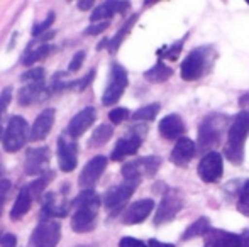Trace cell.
I'll return each instance as SVG.
<instances>
[{
    "mask_svg": "<svg viewBox=\"0 0 249 247\" xmlns=\"http://www.w3.org/2000/svg\"><path fill=\"white\" fill-rule=\"evenodd\" d=\"M71 231L76 234H87L95 229L100 208V197L93 190H82L71 201Z\"/></svg>",
    "mask_w": 249,
    "mask_h": 247,
    "instance_id": "cell-1",
    "label": "cell"
},
{
    "mask_svg": "<svg viewBox=\"0 0 249 247\" xmlns=\"http://www.w3.org/2000/svg\"><path fill=\"white\" fill-rule=\"evenodd\" d=\"M249 135V112L243 110L234 117L232 124L229 127V137L227 146L224 149V156L232 165L239 166L244 161V141Z\"/></svg>",
    "mask_w": 249,
    "mask_h": 247,
    "instance_id": "cell-2",
    "label": "cell"
},
{
    "mask_svg": "<svg viewBox=\"0 0 249 247\" xmlns=\"http://www.w3.org/2000/svg\"><path fill=\"white\" fill-rule=\"evenodd\" d=\"M231 117L226 114H209L205 119L202 120L198 127V148L202 152L209 151V149L215 148L220 144L224 134H226L227 127H231Z\"/></svg>",
    "mask_w": 249,
    "mask_h": 247,
    "instance_id": "cell-3",
    "label": "cell"
},
{
    "mask_svg": "<svg viewBox=\"0 0 249 247\" xmlns=\"http://www.w3.org/2000/svg\"><path fill=\"white\" fill-rule=\"evenodd\" d=\"M31 137V129L27 120L20 115H12L3 131V151L5 152H17L24 148L27 139Z\"/></svg>",
    "mask_w": 249,
    "mask_h": 247,
    "instance_id": "cell-4",
    "label": "cell"
},
{
    "mask_svg": "<svg viewBox=\"0 0 249 247\" xmlns=\"http://www.w3.org/2000/svg\"><path fill=\"white\" fill-rule=\"evenodd\" d=\"M161 166V158L158 156H144L127 161L122 166V176L125 181L139 183L142 178H153Z\"/></svg>",
    "mask_w": 249,
    "mask_h": 247,
    "instance_id": "cell-5",
    "label": "cell"
},
{
    "mask_svg": "<svg viewBox=\"0 0 249 247\" xmlns=\"http://www.w3.org/2000/svg\"><path fill=\"white\" fill-rule=\"evenodd\" d=\"M127 85H129L127 71L124 69V66H121L119 63H112L108 82L105 85L104 95H102V103L107 107L117 103L121 100V97L124 95Z\"/></svg>",
    "mask_w": 249,
    "mask_h": 247,
    "instance_id": "cell-6",
    "label": "cell"
},
{
    "mask_svg": "<svg viewBox=\"0 0 249 247\" xmlns=\"http://www.w3.org/2000/svg\"><path fill=\"white\" fill-rule=\"evenodd\" d=\"M209 53L210 48L200 46L185 58L180 66V75L185 82H195L205 73L207 63H209Z\"/></svg>",
    "mask_w": 249,
    "mask_h": 247,
    "instance_id": "cell-7",
    "label": "cell"
},
{
    "mask_svg": "<svg viewBox=\"0 0 249 247\" xmlns=\"http://www.w3.org/2000/svg\"><path fill=\"white\" fill-rule=\"evenodd\" d=\"M61 239V225L56 220L39 222L29 237L27 247H58Z\"/></svg>",
    "mask_w": 249,
    "mask_h": 247,
    "instance_id": "cell-8",
    "label": "cell"
},
{
    "mask_svg": "<svg viewBox=\"0 0 249 247\" xmlns=\"http://www.w3.org/2000/svg\"><path fill=\"white\" fill-rule=\"evenodd\" d=\"M181 207H183V198H181L180 191L175 188H166L156 210V215H154V225H163L166 222H171L181 210Z\"/></svg>",
    "mask_w": 249,
    "mask_h": 247,
    "instance_id": "cell-9",
    "label": "cell"
},
{
    "mask_svg": "<svg viewBox=\"0 0 249 247\" xmlns=\"http://www.w3.org/2000/svg\"><path fill=\"white\" fill-rule=\"evenodd\" d=\"M50 159L51 151L46 146H37V148H31L26 152V161H24V171L27 176H37L50 171Z\"/></svg>",
    "mask_w": 249,
    "mask_h": 247,
    "instance_id": "cell-10",
    "label": "cell"
},
{
    "mask_svg": "<svg viewBox=\"0 0 249 247\" xmlns=\"http://www.w3.org/2000/svg\"><path fill=\"white\" fill-rule=\"evenodd\" d=\"M144 134H146V127L131 129L129 135L119 139L117 144H115V148L112 149V152H110L112 161H121V159L127 158V156L136 154V152L139 151V148H141Z\"/></svg>",
    "mask_w": 249,
    "mask_h": 247,
    "instance_id": "cell-11",
    "label": "cell"
},
{
    "mask_svg": "<svg viewBox=\"0 0 249 247\" xmlns=\"http://www.w3.org/2000/svg\"><path fill=\"white\" fill-rule=\"evenodd\" d=\"M56 154H58V166L63 173L75 171L76 165H78V148H76L75 139L68 137L66 134L59 135Z\"/></svg>",
    "mask_w": 249,
    "mask_h": 247,
    "instance_id": "cell-12",
    "label": "cell"
},
{
    "mask_svg": "<svg viewBox=\"0 0 249 247\" xmlns=\"http://www.w3.org/2000/svg\"><path fill=\"white\" fill-rule=\"evenodd\" d=\"M205 241L210 247H249V231H244L243 234H232L219 229H210Z\"/></svg>",
    "mask_w": 249,
    "mask_h": 247,
    "instance_id": "cell-13",
    "label": "cell"
},
{
    "mask_svg": "<svg viewBox=\"0 0 249 247\" xmlns=\"http://www.w3.org/2000/svg\"><path fill=\"white\" fill-rule=\"evenodd\" d=\"M198 176L203 183H217L222 178L224 161L219 152H207L198 163Z\"/></svg>",
    "mask_w": 249,
    "mask_h": 247,
    "instance_id": "cell-14",
    "label": "cell"
},
{
    "mask_svg": "<svg viewBox=\"0 0 249 247\" xmlns=\"http://www.w3.org/2000/svg\"><path fill=\"white\" fill-rule=\"evenodd\" d=\"M139 183H131V181H125L122 185L117 186H112L105 191L104 195V205L107 210H112V214H117V210H121L124 207V203L129 200V198L134 195L136 188H138Z\"/></svg>",
    "mask_w": 249,
    "mask_h": 247,
    "instance_id": "cell-15",
    "label": "cell"
},
{
    "mask_svg": "<svg viewBox=\"0 0 249 247\" xmlns=\"http://www.w3.org/2000/svg\"><path fill=\"white\" fill-rule=\"evenodd\" d=\"M105 168H107V158L105 156H95L92 158L85 166H83L82 173L78 176V185L85 190H92V186L100 180V176L104 175Z\"/></svg>",
    "mask_w": 249,
    "mask_h": 247,
    "instance_id": "cell-16",
    "label": "cell"
},
{
    "mask_svg": "<svg viewBox=\"0 0 249 247\" xmlns=\"http://www.w3.org/2000/svg\"><path fill=\"white\" fill-rule=\"evenodd\" d=\"M70 205L71 203H68L65 197L58 198L56 193H46L44 195L43 208H41V214H39V222L66 217L70 212Z\"/></svg>",
    "mask_w": 249,
    "mask_h": 247,
    "instance_id": "cell-17",
    "label": "cell"
},
{
    "mask_svg": "<svg viewBox=\"0 0 249 247\" xmlns=\"http://www.w3.org/2000/svg\"><path fill=\"white\" fill-rule=\"evenodd\" d=\"M97 120V110L93 107H85L83 110H80L71 120H70L68 127H66V135L71 139H78L80 135H83L93 122Z\"/></svg>",
    "mask_w": 249,
    "mask_h": 247,
    "instance_id": "cell-18",
    "label": "cell"
},
{
    "mask_svg": "<svg viewBox=\"0 0 249 247\" xmlns=\"http://www.w3.org/2000/svg\"><path fill=\"white\" fill-rule=\"evenodd\" d=\"M54 117H56V110L53 107L44 109L39 115L36 117L33 127H31V137L29 141L33 142H41L50 135L53 125H54Z\"/></svg>",
    "mask_w": 249,
    "mask_h": 247,
    "instance_id": "cell-19",
    "label": "cell"
},
{
    "mask_svg": "<svg viewBox=\"0 0 249 247\" xmlns=\"http://www.w3.org/2000/svg\"><path fill=\"white\" fill-rule=\"evenodd\" d=\"M48 97H51L50 86L43 83H27L22 88L19 90V95H17V100H19V105L22 107H29L33 103H37L41 100H46Z\"/></svg>",
    "mask_w": 249,
    "mask_h": 247,
    "instance_id": "cell-20",
    "label": "cell"
},
{
    "mask_svg": "<svg viewBox=\"0 0 249 247\" xmlns=\"http://www.w3.org/2000/svg\"><path fill=\"white\" fill-rule=\"evenodd\" d=\"M154 208V200L153 198H144V200L134 201L131 207H127V210L124 212L122 222L125 225H136L144 222L149 217V214Z\"/></svg>",
    "mask_w": 249,
    "mask_h": 247,
    "instance_id": "cell-21",
    "label": "cell"
},
{
    "mask_svg": "<svg viewBox=\"0 0 249 247\" xmlns=\"http://www.w3.org/2000/svg\"><path fill=\"white\" fill-rule=\"evenodd\" d=\"M195 151H197L195 142L188 137H181V139H178L177 146H175L173 151H171L170 161L173 163V165L185 168V166H188V163L194 159Z\"/></svg>",
    "mask_w": 249,
    "mask_h": 247,
    "instance_id": "cell-22",
    "label": "cell"
},
{
    "mask_svg": "<svg viewBox=\"0 0 249 247\" xmlns=\"http://www.w3.org/2000/svg\"><path fill=\"white\" fill-rule=\"evenodd\" d=\"M131 7L129 2H117V0H112V2H104L99 7H95L90 16V22H104V20H110V17H114L115 14H124L125 10Z\"/></svg>",
    "mask_w": 249,
    "mask_h": 247,
    "instance_id": "cell-23",
    "label": "cell"
},
{
    "mask_svg": "<svg viewBox=\"0 0 249 247\" xmlns=\"http://www.w3.org/2000/svg\"><path fill=\"white\" fill-rule=\"evenodd\" d=\"M185 131H187V127H185V122L181 120L180 115H177V114H170V115H166L160 122V134H161V137L168 139V141L181 139L180 135H183Z\"/></svg>",
    "mask_w": 249,
    "mask_h": 247,
    "instance_id": "cell-24",
    "label": "cell"
},
{
    "mask_svg": "<svg viewBox=\"0 0 249 247\" xmlns=\"http://www.w3.org/2000/svg\"><path fill=\"white\" fill-rule=\"evenodd\" d=\"M33 193H31L29 186H24L22 190L19 191L16 201L12 205V210H10V218L12 220H20L24 215H27V212L33 207Z\"/></svg>",
    "mask_w": 249,
    "mask_h": 247,
    "instance_id": "cell-25",
    "label": "cell"
},
{
    "mask_svg": "<svg viewBox=\"0 0 249 247\" xmlns=\"http://www.w3.org/2000/svg\"><path fill=\"white\" fill-rule=\"evenodd\" d=\"M139 19V16L138 14H134L132 17H129L127 20H125V24L121 27V29L115 33V36L112 37V39H108V46H107V49H108V53L110 54H115L117 53V49L121 48V44H122V41L127 37V34L131 33V29L134 27V24H136V20Z\"/></svg>",
    "mask_w": 249,
    "mask_h": 247,
    "instance_id": "cell-26",
    "label": "cell"
},
{
    "mask_svg": "<svg viewBox=\"0 0 249 247\" xmlns=\"http://www.w3.org/2000/svg\"><path fill=\"white\" fill-rule=\"evenodd\" d=\"M173 76V69L170 66H166L163 61H158L153 68H149L148 71H144V78L149 83H163L166 80H170Z\"/></svg>",
    "mask_w": 249,
    "mask_h": 247,
    "instance_id": "cell-27",
    "label": "cell"
},
{
    "mask_svg": "<svg viewBox=\"0 0 249 247\" xmlns=\"http://www.w3.org/2000/svg\"><path fill=\"white\" fill-rule=\"evenodd\" d=\"M53 46H50V44L43 43L39 44V46L36 48H29V49L26 51V53L22 54V58H20V63H22L24 66H31L34 65V63L44 60V58H48V54L51 53Z\"/></svg>",
    "mask_w": 249,
    "mask_h": 247,
    "instance_id": "cell-28",
    "label": "cell"
},
{
    "mask_svg": "<svg viewBox=\"0 0 249 247\" xmlns=\"http://www.w3.org/2000/svg\"><path fill=\"white\" fill-rule=\"evenodd\" d=\"M112 134H114V129H112V125L100 124L99 127H97L95 131L92 132V135H90V139H89V148L90 149L102 148V146L107 144V142L110 141Z\"/></svg>",
    "mask_w": 249,
    "mask_h": 247,
    "instance_id": "cell-29",
    "label": "cell"
},
{
    "mask_svg": "<svg viewBox=\"0 0 249 247\" xmlns=\"http://www.w3.org/2000/svg\"><path fill=\"white\" fill-rule=\"evenodd\" d=\"M209 231H210V220L207 217H200L192 225H188L187 231L181 234V241H190V239L198 237V235H207Z\"/></svg>",
    "mask_w": 249,
    "mask_h": 247,
    "instance_id": "cell-30",
    "label": "cell"
},
{
    "mask_svg": "<svg viewBox=\"0 0 249 247\" xmlns=\"http://www.w3.org/2000/svg\"><path fill=\"white\" fill-rule=\"evenodd\" d=\"M53 178H54V171L53 169H50L48 173H44V175H41L39 178H36L33 183H29V190H31V193H33V197L36 198V197H41L43 195V191L46 190L48 185L53 181Z\"/></svg>",
    "mask_w": 249,
    "mask_h": 247,
    "instance_id": "cell-31",
    "label": "cell"
},
{
    "mask_svg": "<svg viewBox=\"0 0 249 247\" xmlns=\"http://www.w3.org/2000/svg\"><path fill=\"white\" fill-rule=\"evenodd\" d=\"M160 110H161L160 103H149V105L141 107L139 110H136V112L131 115V119L136 120V122H142V120H153L154 117L158 115V112H160Z\"/></svg>",
    "mask_w": 249,
    "mask_h": 247,
    "instance_id": "cell-32",
    "label": "cell"
},
{
    "mask_svg": "<svg viewBox=\"0 0 249 247\" xmlns=\"http://www.w3.org/2000/svg\"><path fill=\"white\" fill-rule=\"evenodd\" d=\"M54 12H50L46 16V19L44 20H41V22H36L33 26V29H31V36L34 37V39H39L41 37V34H44L48 29L53 26V22H54Z\"/></svg>",
    "mask_w": 249,
    "mask_h": 247,
    "instance_id": "cell-33",
    "label": "cell"
},
{
    "mask_svg": "<svg viewBox=\"0 0 249 247\" xmlns=\"http://www.w3.org/2000/svg\"><path fill=\"white\" fill-rule=\"evenodd\" d=\"M44 78H46V71H44V68L43 66H36V68L27 69L20 80L27 85V83H43Z\"/></svg>",
    "mask_w": 249,
    "mask_h": 247,
    "instance_id": "cell-34",
    "label": "cell"
},
{
    "mask_svg": "<svg viewBox=\"0 0 249 247\" xmlns=\"http://www.w3.org/2000/svg\"><path fill=\"white\" fill-rule=\"evenodd\" d=\"M237 210H239L244 217H249V180L248 181H244V185L239 191V198H237Z\"/></svg>",
    "mask_w": 249,
    "mask_h": 247,
    "instance_id": "cell-35",
    "label": "cell"
},
{
    "mask_svg": "<svg viewBox=\"0 0 249 247\" xmlns=\"http://www.w3.org/2000/svg\"><path fill=\"white\" fill-rule=\"evenodd\" d=\"M129 117H131V112H129L125 107H117V109H112L110 112H108V119H110V122L114 125L122 124L124 120H127Z\"/></svg>",
    "mask_w": 249,
    "mask_h": 247,
    "instance_id": "cell-36",
    "label": "cell"
},
{
    "mask_svg": "<svg viewBox=\"0 0 249 247\" xmlns=\"http://www.w3.org/2000/svg\"><path fill=\"white\" fill-rule=\"evenodd\" d=\"M85 58H87L85 51H76V53L73 54L70 65H68V71L70 73H76V71H78V69L83 66V61H85Z\"/></svg>",
    "mask_w": 249,
    "mask_h": 247,
    "instance_id": "cell-37",
    "label": "cell"
},
{
    "mask_svg": "<svg viewBox=\"0 0 249 247\" xmlns=\"http://www.w3.org/2000/svg\"><path fill=\"white\" fill-rule=\"evenodd\" d=\"M110 22L108 20H104V22H95L92 26H89L85 31H83V36H99V34L104 33L105 29H108Z\"/></svg>",
    "mask_w": 249,
    "mask_h": 247,
    "instance_id": "cell-38",
    "label": "cell"
},
{
    "mask_svg": "<svg viewBox=\"0 0 249 247\" xmlns=\"http://www.w3.org/2000/svg\"><path fill=\"white\" fill-rule=\"evenodd\" d=\"M10 100H12V86H5L0 92V117L5 114L7 107L10 105Z\"/></svg>",
    "mask_w": 249,
    "mask_h": 247,
    "instance_id": "cell-39",
    "label": "cell"
},
{
    "mask_svg": "<svg viewBox=\"0 0 249 247\" xmlns=\"http://www.w3.org/2000/svg\"><path fill=\"white\" fill-rule=\"evenodd\" d=\"M183 41H185V37L181 41H178V43H175L173 46L170 48V49H166V51H158V56H164V58H168V60H177L178 53H180L181 46H183Z\"/></svg>",
    "mask_w": 249,
    "mask_h": 247,
    "instance_id": "cell-40",
    "label": "cell"
},
{
    "mask_svg": "<svg viewBox=\"0 0 249 247\" xmlns=\"http://www.w3.org/2000/svg\"><path fill=\"white\" fill-rule=\"evenodd\" d=\"M93 78H95V69H90L83 78L75 80V88L78 90V92H83V90H87V86L93 82Z\"/></svg>",
    "mask_w": 249,
    "mask_h": 247,
    "instance_id": "cell-41",
    "label": "cell"
},
{
    "mask_svg": "<svg viewBox=\"0 0 249 247\" xmlns=\"http://www.w3.org/2000/svg\"><path fill=\"white\" fill-rule=\"evenodd\" d=\"M10 190H12V183H10V180H0V205L5 203Z\"/></svg>",
    "mask_w": 249,
    "mask_h": 247,
    "instance_id": "cell-42",
    "label": "cell"
},
{
    "mask_svg": "<svg viewBox=\"0 0 249 247\" xmlns=\"http://www.w3.org/2000/svg\"><path fill=\"white\" fill-rule=\"evenodd\" d=\"M119 247H148V244H144L142 241L139 239H134V237H122L121 242H119Z\"/></svg>",
    "mask_w": 249,
    "mask_h": 247,
    "instance_id": "cell-43",
    "label": "cell"
},
{
    "mask_svg": "<svg viewBox=\"0 0 249 247\" xmlns=\"http://www.w3.org/2000/svg\"><path fill=\"white\" fill-rule=\"evenodd\" d=\"M0 247H17V237L14 234H5L0 239Z\"/></svg>",
    "mask_w": 249,
    "mask_h": 247,
    "instance_id": "cell-44",
    "label": "cell"
},
{
    "mask_svg": "<svg viewBox=\"0 0 249 247\" xmlns=\"http://www.w3.org/2000/svg\"><path fill=\"white\" fill-rule=\"evenodd\" d=\"M76 7H78L80 10H89V9H93V0H80V2L76 3Z\"/></svg>",
    "mask_w": 249,
    "mask_h": 247,
    "instance_id": "cell-45",
    "label": "cell"
},
{
    "mask_svg": "<svg viewBox=\"0 0 249 247\" xmlns=\"http://www.w3.org/2000/svg\"><path fill=\"white\" fill-rule=\"evenodd\" d=\"M148 247H175L173 244H166V242H160L156 239H149Z\"/></svg>",
    "mask_w": 249,
    "mask_h": 247,
    "instance_id": "cell-46",
    "label": "cell"
},
{
    "mask_svg": "<svg viewBox=\"0 0 249 247\" xmlns=\"http://www.w3.org/2000/svg\"><path fill=\"white\" fill-rule=\"evenodd\" d=\"M239 103H241L243 107H249V93H246V95L241 97V99H239Z\"/></svg>",
    "mask_w": 249,
    "mask_h": 247,
    "instance_id": "cell-47",
    "label": "cell"
},
{
    "mask_svg": "<svg viewBox=\"0 0 249 247\" xmlns=\"http://www.w3.org/2000/svg\"><path fill=\"white\" fill-rule=\"evenodd\" d=\"M3 173H5V166H3L2 156H0V178H2V176H3Z\"/></svg>",
    "mask_w": 249,
    "mask_h": 247,
    "instance_id": "cell-48",
    "label": "cell"
},
{
    "mask_svg": "<svg viewBox=\"0 0 249 247\" xmlns=\"http://www.w3.org/2000/svg\"><path fill=\"white\" fill-rule=\"evenodd\" d=\"M3 131H5V129H3L2 125H0V139H3Z\"/></svg>",
    "mask_w": 249,
    "mask_h": 247,
    "instance_id": "cell-49",
    "label": "cell"
},
{
    "mask_svg": "<svg viewBox=\"0 0 249 247\" xmlns=\"http://www.w3.org/2000/svg\"><path fill=\"white\" fill-rule=\"evenodd\" d=\"M75 247H93V246H75Z\"/></svg>",
    "mask_w": 249,
    "mask_h": 247,
    "instance_id": "cell-50",
    "label": "cell"
},
{
    "mask_svg": "<svg viewBox=\"0 0 249 247\" xmlns=\"http://www.w3.org/2000/svg\"><path fill=\"white\" fill-rule=\"evenodd\" d=\"M0 215H2V205H0Z\"/></svg>",
    "mask_w": 249,
    "mask_h": 247,
    "instance_id": "cell-51",
    "label": "cell"
},
{
    "mask_svg": "<svg viewBox=\"0 0 249 247\" xmlns=\"http://www.w3.org/2000/svg\"><path fill=\"white\" fill-rule=\"evenodd\" d=\"M205 247H210V246H209V244H205Z\"/></svg>",
    "mask_w": 249,
    "mask_h": 247,
    "instance_id": "cell-52",
    "label": "cell"
},
{
    "mask_svg": "<svg viewBox=\"0 0 249 247\" xmlns=\"http://www.w3.org/2000/svg\"><path fill=\"white\" fill-rule=\"evenodd\" d=\"M248 5H249V0H248Z\"/></svg>",
    "mask_w": 249,
    "mask_h": 247,
    "instance_id": "cell-53",
    "label": "cell"
}]
</instances>
